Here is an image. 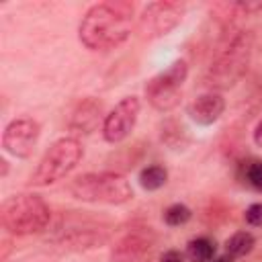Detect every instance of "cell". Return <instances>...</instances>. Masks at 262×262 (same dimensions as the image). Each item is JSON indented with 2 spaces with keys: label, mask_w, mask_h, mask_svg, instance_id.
<instances>
[{
  "label": "cell",
  "mask_w": 262,
  "mask_h": 262,
  "mask_svg": "<svg viewBox=\"0 0 262 262\" xmlns=\"http://www.w3.org/2000/svg\"><path fill=\"white\" fill-rule=\"evenodd\" d=\"M158 237L151 227H135L127 231L111 250L113 262H143L154 250Z\"/></svg>",
  "instance_id": "cell-10"
},
{
  "label": "cell",
  "mask_w": 262,
  "mask_h": 262,
  "mask_svg": "<svg viewBox=\"0 0 262 262\" xmlns=\"http://www.w3.org/2000/svg\"><path fill=\"white\" fill-rule=\"evenodd\" d=\"M143 262H145V260H143Z\"/></svg>",
  "instance_id": "cell-23"
},
{
  "label": "cell",
  "mask_w": 262,
  "mask_h": 262,
  "mask_svg": "<svg viewBox=\"0 0 262 262\" xmlns=\"http://www.w3.org/2000/svg\"><path fill=\"white\" fill-rule=\"evenodd\" d=\"M84 149L76 137H59L49 145V149L39 160L31 184L33 186H49L61 178H66L82 160Z\"/></svg>",
  "instance_id": "cell-5"
},
{
  "label": "cell",
  "mask_w": 262,
  "mask_h": 262,
  "mask_svg": "<svg viewBox=\"0 0 262 262\" xmlns=\"http://www.w3.org/2000/svg\"><path fill=\"white\" fill-rule=\"evenodd\" d=\"M139 98L137 96H125L115 104V108L104 115L102 121V137L108 143H119L133 131L137 117H139Z\"/></svg>",
  "instance_id": "cell-9"
},
{
  "label": "cell",
  "mask_w": 262,
  "mask_h": 262,
  "mask_svg": "<svg viewBox=\"0 0 262 262\" xmlns=\"http://www.w3.org/2000/svg\"><path fill=\"white\" fill-rule=\"evenodd\" d=\"M188 76V66L184 59H176L172 61L164 72L156 74L154 78H149V82L145 84V98L147 102L160 111V113H168L172 111L182 96V84Z\"/></svg>",
  "instance_id": "cell-6"
},
{
  "label": "cell",
  "mask_w": 262,
  "mask_h": 262,
  "mask_svg": "<svg viewBox=\"0 0 262 262\" xmlns=\"http://www.w3.org/2000/svg\"><path fill=\"white\" fill-rule=\"evenodd\" d=\"M41 127L31 117H16L12 119L2 133V147L6 154L14 158H29L39 141Z\"/></svg>",
  "instance_id": "cell-8"
},
{
  "label": "cell",
  "mask_w": 262,
  "mask_h": 262,
  "mask_svg": "<svg viewBox=\"0 0 262 262\" xmlns=\"http://www.w3.org/2000/svg\"><path fill=\"white\" fill-rule=\"evenodd\" d=\"M133 4L129 2H98L92 4L80 20L78 37L84 47L104 51L119 47L131 35Z\"/></svg>",
  "instance_id": "cell-1"
},
{
  "label": "cell",
  "mask_w": 262,
  "mask_h": 262,
  "mask_svg": "<svg viewBox=\"0 0 262 262\" xmlns=\"http://www.w3.org/2000/svg\"><path fill=\"white\" fill-rule=\"evenodd\" d=\"M70 192L82 203L125 205L133 199L129 180L119 172H86L70 182Z\"/></svg>",
  "instance_id": "cell-3"
},
{
  "label": "cell",
  "mask_w": 262,
  "mask_h": 262,
  "mask_svg": "<svg viewBox=\"0 0 262 262\" xmlns=\"http://www.w3.org/2000/svg\"><path fill=\"white\" fill-rule=\"evenodd\" d=\"M254 246L256 237L250 231H235L225 242V254H229L231 258H244L254 250Z\"/></svg>",
  "instance_id": "cell-14"
},
{
  "label": "cell",
  "mask_w": 262,
  "mask_h": 262,
  "mask_svg": "<svg viewBox=\"0 0 262 262\" xmlns=\"http://www.w3.org/2000/svg\"><path fill=\"white\" fill-rule=\"evenodd\" d=\"M137 180H139V186L143 190H158V188H162L166 184L168 170L164 166H160V164H151V166L141 168Z\"/></svg>",
  "instance_id": "cell-15"
},
{
  "label": "cell",
  "mask_w": 262,
  "mask_h": 262,
  "mask_svg": "<svg viewBox=\"0 0 262 262\" xmlns=\"http://www.w3.org/2000/svg\"><path fill=\"white\" fill-rule=\"evenodd\" d=\"M244 219L248 225L252 227H262V203H252L246 213H244Z\"/></svg>",
  "instance_id": "cell-18"
},
{
  "label": "cell",
  "mask_w": 262,
  "mask_h": 262,
  "mask_svg": "<svg viewBox=\"0 0 262 262\" xmlns=\"http://www.w3.org/2000/svg\"><path fill=\"white\" fill-rule=\"evenodd\" d=\"M186 6L182 2H170V0H158L149 2L137 20V31L141 39H158L168 35L172 29H176L184 16Z\"/></svg>",
  "instance_id": "cell-7"
},
{
  "label": "cell",
  "mask_w": 262,
  "mask_h": 262,
  "mask_svg": "<svg viewBox=\"0 0 262 262\" xmlns=\"http://www.w3.org/2000/svg\"><path fill=\"white\" fill-rule=\"evenodd\" d=\"M188 262H211L215 256V242L207 235H199L186 244V254Z\"/></svg>",
  "instance_id": "cell-13"
},
{
  "label": "cell",
  "mask_w": 262,
  "mask_h": 262,
  "mask_svg": "<svg viewBox=\"0 0 262 262\" xmlns=\"http://www.w3.org/2000/svg\"><path fill=\"white\" fill-rule=\"evenodd\" d=\"M225 111V98L219 92H203L199 94L192 102L186 106V115L196 123V125H213Z\"/></svg>",
  "instance_id": "cell-11"
},
{
  "label": "cell",
  "mask_w": 262,
  "mask_h": 262,
  "mask_svg": "<svg viewBox=\"0 0 262 262\" xmlns=\"http://www.w3.org/2000/svg\"><path fill=\"white\" fill-rule=\"evenodd\" d=\"M242 178L248 186L262 192V160H248L242 164Z\"/></svg>",
  "instance_id": "cell-16"
},
{
  "label": "cell",
  "mask_w": 262,
  "mask_h": 262,
  "mask_svg": "<svg viewBox=\"0 0 262 262\" xmlns=\"http://www.w3.org/2000/svg\"><path fill=\"white\" fill-rule=\"evenodd\" d=\"M254 35L248 29H233L219 43L205 76L203 84L211 92H223L233 88L248 72L252 59Z\"/></svg>",
  "instance_id": "cell-2"
},
{
  "label": "cell",
  "mask_w": 262,
  "mask_h": 262,
  "mask_svg": "<svg viewBox=\"0 0 262 262\" xmlns=\"http://www.w3.org/2000/svg\"><path fill=\"white\" fill-rule=\"evenodd\" d=\"M102 119V102L94 96H88L76 104L70 115V129L74 133H92Z\"/></svg>",
  "instance_id": "cell-12"
},
{
  "label": "cell",
  "mask_w": 262,
  "mask_h": 262,
  "mask_svg": "<svg viewBox=\"0 0 262 262\" xmlns=\"http://www.w3.org/2000/svg\"><path fill=\"white\" fill-rule=\"evenodd\" d=\"M51 211L49 205L31 192L8 196L0 207L2 227L12 235H33L49 225Z\"/></svg>",
  "instance_id": "cell-4"
},
{
  "label": "cell",
  "mask_w": 262,
  "mask_h": 262,
  "mask_svg": "<svg viewBox=\"0 0 262 262\" xmlns=\"http://www.w3.org/2000/svg\"><path fill=\"white\" fill-rule=\"evenodd\" d=\"M160 262H184V254H182L180 250L170 248V250H166V252L160 256Z\"/></svg>",
  "instance_id": "cell-19"
},
{
  "label": "cell",
  "mask_w": 262,
  "mask_h": 262,
  "mask_svg": "<svg viewBox=\"0 0 262 262\" xmlns=\"http://www.w3.org/2000/svg\"><path fill=\"white\" fill-rule=\"evenodd\" d=\"M0 164H2V176H6V170H8V162H6V160H0Z\"/></svg>",
  "instance_id": "cell-22"
},
{
  "label": "cell",
  "mask_w": 262,
  "mask_h": 262,
  "mask_svg": "<svg viewBox=\"0 0 262 262\" xmlns=\"http://www.w3.org/2000/svg\"><path fill=\"white\" fill-rule=\"evenodd\" d=\"M254 143L258 145V147H262V119L256 123V127H254Z\"/></svg>",
  "instance_id": "cell-20"
},
{
  "label": "cell",
  "mask_w": 262,
  "mask_h": 262,
  "mask_svg": "<svg viewBox=\"0 0 262 262\" xmlns=\"http://www.w3.org/2000/svg\"><path fill=\"white\" fill-rule=\"evenodd\" d=\"M190 217H192V211L182 203H174L164 211V223L170 227H180V225L188 223Z\"/></svg>",
  "instance_id": "cell-17"
},
{
  "label": "cell",
  "mask_w": 262,
  "mask_h": 262,
  "mask_svg": "<svg viewBox=\"0 0 262 262\" xmlns=\"http://www.w3.org/2000/svg\"><path fill=\"white\" fill-rule=\"evenodd\" d=\"M211 262H235V258H231L229 254H219V256H213Z\"/></svg>",
  "instance_id": "cell-21"
}]
</instances>
